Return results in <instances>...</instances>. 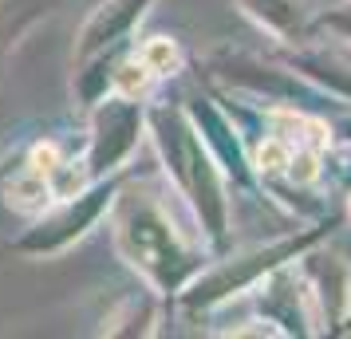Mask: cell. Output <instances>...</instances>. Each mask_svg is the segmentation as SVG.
Listing matches in <instances>:
<instances>
[{
  "mask_svg": "<svg viewBox=\"0 0 351 339\" xmlns=\"http://www.w3.org/2000/svg\"><path fill=\"white\" fill-rule=\"evenodd\" d=\"M308 284L316 292H304L308 300H319L324 320L335 323L343 316V307L351 304V273L339 257H312L308 264Z\"/></svg>",
  "mask_w": 351,
  "mask_h": 339,
  "instance_id": "cell-6",
  "label": "cell"
},
{
  "mask_svg": "<svg viewBox=\"0 0 351 339\" xmlns=\"http://www.w3.org/2000/svg\"><path fill=\"white\" fill-rule=\"evenodd\" d=\"M154 134L158 146L166 154V166L174 174L178 190L193 201L197 217L206 221V233L213 241H221L225 233V194H221V178L209 162L206 146L197 138V130L190 127V118L174 107H158L154 111Z\"/></svg>",
  "mask_w": 351,
  "mask_h": 339,
  "instance_id": "cell-2",
  "label": "cell"
},
{
  "mask_svg": "<svg viewBox=\"0 0 351 339\" xmlns=\"http://www.w3.org/2000/svg\"><path fill=\"white\" fill-rule=\"evenodd\" d=\"M138 60H143L154 75H166V71H174L178 67V48L170 44V40H162V36H154V40H146L143 51H138Z\"/></svg>",
  "mask_w": 351,
  "mask_h": 339,
  "instance_id": "cell-9",
  "label": "cell"
},
{
  "mask_svg": "<svg viewBox=\"0 0 351 339\" xmlns=\"http://www.w3.org/2000/svg\"><path fill=\"white\" fill-rule=\"evenodd\" d=\"M241 8L269 28L280 40H300L304 36V4L300 0H241Z\"/></svg>",
  "mask_w": 351,
  "mask_h": 339,
  "instance_id": "cell-8",
  "label": "cell"
},
{
  "mask_svg": "<svg viewBox=\"0 0 351 339\" xmlns=\"http://www.w3.org/2000/svg\"><path fill=\"white\" fill-rule=\"evenodd\" d=\"M146 4H150V0H107V4H99L95 12H91V20L83 24V32H80L75 64L83 67L87 60H95V55H107V51L138 24V16L146 12Z\"/></svg>",
  "mask_w": 351,
  "mask_h": 339,
  "instance_id": "cell-5",
  "label": "cell"
},
{
  "mask_svg": "<svg viewBox=\"0 0 351 339\" xmlns=\"http://www.w3.org/2000/svg\"><path fill=\"white\" fill-rule=\"evenodd\" d=\"M114 244L138 273L158 284L162 292H174L186 284V276L197 268L186 237L174 229L170 213L150 190H127L114 210Z\"/></svg>",
  "mask_w": 351,
  "mask_h": 339,
  "instance_id": "cell-1",
  "label": "cell"
},
{
  "mask_svg": "<svg viewBox=\"0 0 351 339\" xmlns=\"http://www.w3.org/2000/svg\"><path fill=\"white\" fill-rule=\"evenodd\" d=\"M138 130H143V111L134 99H103V107L95 114V138H91V174H111L138 146Z\"/></svg>",
  "mask_w": 351,
  "mask_h": 339,
  "instance_id": "cell-4",
  "label": "cell"
},
{
  "mask_svg": "<svg viewBox=\"0 0 351 339\" xmlns=\"http://www.w3.org/2000/svg\"><path fill=\"white\" fill-rule=\"evenodd\" d=\"M324 24H328V28H335L339 36H348V40H351V0H348V4H339L335 12H324Z\"/></svg>",
  "mask_w": 351,
  "mask_h": 339,
  "instance_id": "cell-10",
  "label": "cell"
},
{
  "mask_svg": "<svg viewBox=\"0 0 351 339\" xmlns=\"http://www.w3.org/2000/svg\"><path fill=\"white\" fill-rule=\"evenodd\" d=\"M114 194H119V181H103V186H95V190H87L80 197L75 194L64 197V205L56 213H48L24 241H16V249L20 253H60V249H67L75 237L87 233V225L99 213L111 205Z\"/></svg>",
  "mask_w": 351,
  "mask_h": 339,
  "instance_id": "cell-3",
  "label": "cell"
},
{
  "mask_svg": "<svg viewBox=\"0 0 351 339\" xmlns=\"http://www.w3.org/2000/svg\"><path fill=\"white\" fill-rule=\"evenodd\" d=\"M56 4L60 0H0V71H4L8 51L24 40V32L40 24Z\"/></svg>",
  "mask_w": 351,
  "mask_h": 339,
  "instance_id": "cell-7",
  "label": "cell"
}]
</instances>
